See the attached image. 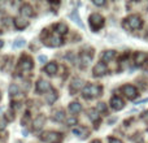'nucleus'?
<instances>
[{
	"instance_id": "17",
	"label": "nucleus",
	"mask_w": 148,
	"mask_h": 143,
	"mask_svg": "<svg viewBox=\"0 0 148 143\" xmlns=\"http://www.w3.org/2000/svg\"><path fill=\"white\" fill-rule=\"evenodd\" d=\"M73 134H75V135H78V137H82V138H86L87 130L84 128H75V129H73Z\"/></svg>"
},
{
	"instance_id": "1",
	"label": "nucleus",
	"mask_w": 148,
	"mask_h": 143,
	"mask_svg": "<svg viewBox=\"0 0 148 143\" xmlns=\"http://www.w3.org/2000/svg\"><path fill=\"white\" fill-rule=\"evenodd\" d=\"M101 87L97 86V85H86L82 90V95L86 99H94V98L99 96L100 92H101Z\"/></svg>"
},
{
	"instance_id": "26",
	"label": "nucleus",
	"mask_w": 148,
	"mask_h": 143,
	"mask_svg": "<svg viewBox=\"0 0 148 143\" xmlns=\"http://www.w3.org/2000/svg\"><path fill=\"white\" fill-rule=\"evenodd\" d=\"M16 26H17L18 29H25L26 26H27V21H23V20H16Z\"/></svg>"
},
{
	"instance_id": "12",
	"label": "nucleus",
	"mask_w": 148,
	"mask_h": 143,
	"mask_svg": "<svg viewBox=\"0 0 148 143\" xmlns=\"http://www.w3.org/2000/svg\"><path fill=\"white\" fill-rule=\"evenodd\" d=\"M21 14L25 16V17H33L34 16L33 8H31L29 4H23L22 7H21Z\"/></svg>"
},
{
	"instance_id": "3",
	"label": "nucleus",
	"mask_w": 148,
	"mask_h": 143,
	"mask_svg": "<svg viewBox=\"0 0 148 143\" xmlns=\"http://www.w3.org/2000/svg\"><path fill=\"white\" fill-rule=\"evenodd\" d=\"M42 139L47 143H60L62 141V137L61 134L56 133V131H48L42 135Z\"/></svg>"
},
{
	"instance_id": "34",
	"label": "nucleus",
	"mask_w": 148,
	"mask_h": 143,
	"mask_svg": "<svg viewBox=\"0 0 148 143\" xmlns=\"http://www.w3.org/2000/svg\"><path fill=\"white\" fill-rule=\"evenodd\" d=\"M92 143H101V142H100V141H97V139H96V141H94Z\"/></svg>"
},
{
	"instance_id": "9",
	"label": "nucleus",
	"mask_w": 148,
	"mask_h": 143,
	"mask_svg": "<svg viewBox=\"0 0 148 143\" xmlns=\"http://www.w3.org/2000/svg\"><path fill=\"white\" fill-rule=\"evenodd\" d=\"M49 90H51V85L47 81L39 79V81L36 82V91L38 92H47V91H49Z\"/></svg>"
},
{
	"instance_id": "10",
	"label": "nucleus",
	"mask_w": 148,
	"mask_h": 143,
	"mask_svg": "<svg viewBox=\"0 0 148 143\" xmlns=\"http://www.w3.org/2000/svg\"><path fill=\"white\" fill-rule=\"evenodd\" d=\"M61 43H62V39H61V36H59V35H52V36H49L48 42H46L47 46H51V47L61 46Z\"/></svg>"
},
{
	"instance_id": "28",
	"label": "nucleus",
	"mask_w": 148,
	"mask_h": 143,
	"mask_svg": "<svg viewBox=\"0 0 148 143\" xmlns=\"http://www.w3.org/2000/svg\"><path fill=\"white\" fill-rule=\"evenodd\" d=\"M97 111H99V112H105V111H107V107H105L104 103H99V104H97Z\"/></svg>"
},
{
	"instance_id": "31",
	"label": "nucleus",
	"mask_w": 148,
	"mask_h": 143,
	"mask_svg": "<svg viewBox=\"0 0 148 143\" xmlns=\"http://www.w3.org/2000/svg\"><path fill=\"white\" fill-rule=\"evenodd\" d=\"M109 143H122V142L117 138H109Z\"/></svg>"
},
{
	"instance_id": "22",
	"label": "nucleus",
	"mask_w": 148,
	"mask_h": 143,
	"mask_svg": "<svg viewBox=\"0 0 148 143\" xmlns=\"http://www.w3.org/2000/svg\"><path fill=\"white\" fill-rule=\"evenodd\" d=\"M57 99V92L56 91H52L51 94H48V96H47V103L48 104H52V103H55Z\"/></svg>"
},
{
	"instance_id": "24",
	"label": "nucleus",
	"mask_w": 148,
	"mask_h": 143,
	"mask_svg": "<svg viewBox=\"0 0 148 143\" xmlns=\"http://www.w3.org/2000/svg\"><path fill=\"white\" fill-rule=\"evenodd\" d=\"M26 44V42H25V39H22V38H20V39H16L14 41V43H13V48H21V47H23Z\"/></svg>"
},
{
	"instance_id": "14",
	"label": "nucleus",
	"mask_w": 148,
	"mask_h": 143,
	"mask_svg": "<svg viewBox=\"0 0 148 143\" xmlns=\"http://www.w3.org/2000/svg\"><path fill=\"white\" fill-rule=\"evenodd\" d=\"M114 56H116L114 51H105L101 56V60H103V63H107V61H110Z\"/></svg>"
},
{
	"instance_id": "27",
	"label": "nucleus",
	"mask_w": 148,
	"mask_h": 143,
	"mask_svg": "<svg viewBox=\"0 0 148 143\" xmlns=\"http://www.w3.org/2000/svg\"><path fill=\"white\" fill-rule=\"evenodd\" d=\"M9 92H10V95H18V92H20V90H18V86H16L14 83H12L9 86Z\"/></svg>"
},
{
	"instance_id": "8",
	"label": "nucleus",
	"mask_w": 148,
	"mask_h": 143,
	"mask_svg": "<svg viewBox=\"0 0 148 143\" xmlns=\"http://www.w3.org/2000/svg\"><path fill=\"white\" fill-rule=\"evenodd\" d=\"M108 72V68H107V65H105V63H97L96 65L94 67V74L96 77H99V76H103V74H105Z\"/></svg>"
},
{
	"instance_id": "29",
	"label": "nucleus",
	"mask_w": 148,
	"mask_h": 143,
	"mask_svg": "<svg viewBox=\"0 0 148 143\" xmlns=\"http://www.w3.org/2000/svg\"><path fill=\"white\" fill-rule=\"evenodd\" d=\"M68 124H69V125H75V124H77V118H74V117L69 118V120H68Z\"/></svg>"
},
{
	"instance_id": "35",
	"label": "nucleus",
	"mask_w": 148,
	"mask_h": 143,
	"mask_svg": "<svg viewBox=\"0 0 148 143\" xmlns=\"http://www.w3.org/2000/svg\"><path fill=\"white\" fill-rule=\"evenodd\" d=\"M147 35H148V33H147Z\"/></svg>"
},
{
	"instance_id": "19",
	"label": "nucleus",
	"mask_w": 148,
	"mask_h": 143,
	"mask_svg": "<svg viewBox=\"0 0 148 143\" xmlns=\"http://www.w3.org/2000/svg\"><path fill=\"white\" fill-rule=\"evenodd\" d=\"M70 18H72V20H74V22H75L77 25H79L81 28H83V23H82L81 18L78 17V12H77V10H73V12L70 13Z\"/></svg>"
},
{
	"instance_id": "6",
	"label": "nucleus",
	"mask_w": 148,
	"mask_h": 143,
	"mask_svg": "<svg viewBox=\"0 0 148 143\" xmlns=\"http://www.w3.org/2000/svg\"><path fill=\"white\" fill-rule=\"evenodd\" d=\"M122 91L129 99H135V98L138 96V91H136V89L133 85H125V86L122 87Z\"/></svg>"
},
{
	"instance_id": "25",
	"label": "nucleus",
	"mask_w": 148,
	"mask_h": 143,
	"mask_svg": "<svg viewBox=\"0 0 148 143\" xmlns=\"http://www.w3.org/2000/svg\"><path fill=\"white\" fill-rule=\"evenodd\" d=\"M88 116H90V118H91L92 121H97V120H99V113H97L96 111H94V109L88 111Z\"/></svg>"
},
{
	"instance_id": "21",
	"label": "nucleus",
	"mask_w": 148,
	"mask_h": 143,
	"mask_svg": "<svg viewBox=\"0 0 148 143\" xmlns=\"http://www.w3.org/2000/svg\"><path fill=\"white\" fill-rule=\"evenodd\" d=\"M56 30H57V33L59 34H66V31H68V26L65 25V23H57L56 25Z\"/></svg>"
},
{
	"instance_id": "4",
	"label": "nucleus",
	"mask_w": 148,
	"mask_h": 143,
	"mask_svg": "<svg viewBox=\"0 0 148 143\" xmlns=\"http://www.w3.org/2000/svg\"><path fill=\"white\" fill-rule=\"evenodd\" d=\"M126 23H127V26L131 29V30H138V29H140L142 25H143L142 18L136 14H133V16H130V17H127Z\"/></svg>"
},
{
	"instance_id": "30",
	"label": "nucleus",
	"mask_w": 148,
	"mask_h": 143,
	"mask_svg": "<svg viewBox=\"0 0 148 143\" xmlns=\"http://www.w3.org/2000/svg\"><path fill=\"white\" fill-rule=\"evenodd\" d=\"M38 60H39V61H40V63H42V64H43V63H46L47 57H46V56H44V55H40V56H39V57H38Z\"/></svg>"
},
{
	"instance_id": "33",
	"label": "nucleus",
	"mask_w": 148,
	"mask_h": 143,
	"mask_svg": "<svg viewBox=\"0 0 148 143\" xmlns=\"http://www.w3.org/2000/svg\"><path fill=\"white\" fill-rule=\"evenodd\" d=\"M3 44H4V42H3V41H0V48H1V47H3Z\"/></svg>"
},
{
	"instance_id": "32",
	"label": "nucleus",
	"mask_w": 148,
	"mask_h": 143,
	"mask_svg": "<svg viewBox=\"0 0 148 143\" xmlns=\"http://www.w3.org/2000/svg\"><path fill=\"white\" fill-rule=\"evenodd\" d=\"M94 4L95 5H104L105 1H99V0H94Z\"/></svg>"
},
{
	"instance_id": "13",
	"label": "nucleus",
	"mask_w": 148,
	"mask_h": 143,
	"mask_svg": "<svg viewBox=\"0 0 148 143\" xmlns=\"http://www.w3.org/2000/svg\"><path fill=\"white\" fill-rule=\"evenodd\" d=\"M148 59V55L144 54V52H138L135 55V64L136 65H142L146 63V60Z\"/></svg>"
},
{
	"instance_id": "5",
	"label": "nucleus",
	"mask_w": 148,
	"mask_h": 143,
	"mask_svg": "<svg viewBox=\"0 0 148 143\" xmlns=\"http://www.w3.org/2000/svg\"><path fill=\"white\" fill-rule=\"evenodd\" d=\"M18 69H20L22 73H27L29 70L33 69V60L27 56H23L22 59L20 60V64H18Z\"/></svg>"
},
{
	"instance_id": "15",
	"label": "nucleus",
	"mask_w": 148,
	"mask_h": 143,
	"mask_svg": "<svg viewBox=\"0 0 148 143\" xmlns=\"http://www.w3.org/2000/svg\"><path fill=\"white\" fill-rule=\"evenodd\" d=\"M44 70L47 72V74H51V76H53V74H56V72H57V65L55 64V63H49V64L47 65L46 68H44Z\"/></svg>"
},
{
	"instance_id": "2",
	"label": "nucleus",
	"mask_w": 148,
	"mask_h": 143,
	"mask_svg": "<svg viewBox=\"0 0 148 143\" xmlns=\"http://www.w3.org/2000/svg\"><path fill=\"white\" fill-rule=\"evenodd\" d=\"M103 25H104V18L100 14L94 13V14L90 16V26L94 31H97L100 28H103Z\"/></svg>"
},
{
	"instance_id": "18",
	"label": "nucleus",
	"mask_w": 148,
	"mask_h": 143,
	"mask_svg": "<svg viewBox=\"0 0 148 143\" xmlns=\"http://www.w3.org/2000/svg\"><path fill=\"white\" fill-rule=\"evenodd\" d=\"M43 124H44V117L40 116V117H38L34 121V129H35V130H40V129L43 128Z\"/></svg>"
},
{
	"instance_id": "23",
	"label": "nucleus",
	"mask_w": 148,
	"mask_h": 143,
	"mask_svg": "<svg viewBox=\"0 0 148 143\" xmlns=\"http://www.w3.org/2000/svg\"><path fill=\"white\" fill-rule=\"evenodd\" d=\"M81 60H82V64H83V67H86L88 63H91L92 60V55H82L81 56Z\"/></svg>"
},
{
	"instance_id": "7",
	"label": "nucleus",
	"mask_w": 148,
	"mask_h": 143,
	"mask_svg": "<svg viewBox=\"0 0 148 143\" xmlns=\"http://www.w3.org/2000/svg\"><path fill=\"white\" fill-rule=\"evenodd\" d=\"M123 105H125V103H123V100L121 99V98H118V96H113L112 99H110V107H112L114 111H120V109H122Z\"/></svg>"
},
{
	"instance_id": "16",
	"label": "nucleus",
	"mask_w": 148,
	"mask_h": 143,
	"mask_svg": "<svg viewBox=\"0 0 148 143\" xmlns=\"http://www.w3.org/2000/svg\"><path fill=\"white\" fill-rule=\"evenodd\" d=\"M81 109H82V107H81V104L79 103H77V102H74V103H70L69 104V111L72 113H78V112H81Z\"/></svg>"
},
{
	"instance_id": "20",
	"label": "nucleus",
	"mask_w": 148,
	"mask_h": 143,
	"mask_svg": "<svg viewBox=\"0 0 148 143\" xmlns=\"http://www.w3.org/2000/svg\"><path fill=\"white\" fill-rule=\"evenodd\" d=\"M53 118L56 121H59V122H61V121H64L65 120V113H64V111H56L55 112V116H53Z\"/></svg>"
},
{
	"instance_id": "11",
	"label": "nucleus",
	"mask_w": 148,
	"mask_h": 143,
	"mask_svg": "<svg viewBox=\"0 0 148 143\" xmlns=\"http://www.w3.org/2000/svg\"><path fill=\"white\" fill-rule=\"evenodd\" d=\"M82 86H83V81H82V79H79V78L73 79V82L70 83V91L72 92L78 91V90H81Z\"/></svg>"
}]
</instances>
